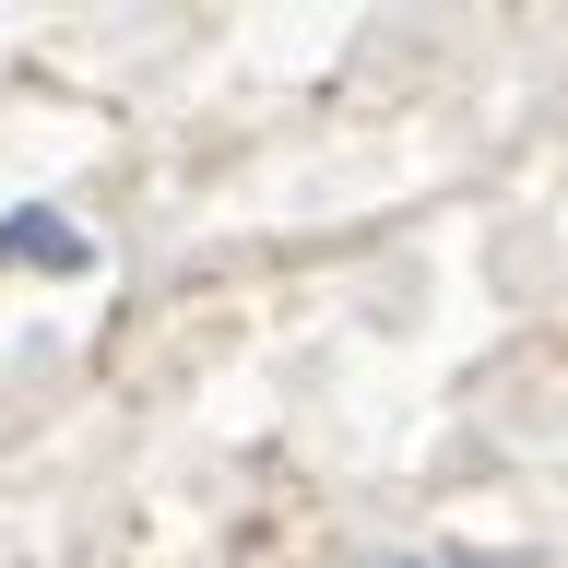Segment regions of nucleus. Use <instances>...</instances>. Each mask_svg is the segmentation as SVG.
<instances>
[{"label": "nucleus", "mask_w": 568, "mask_h": 568, "mask_svg": "<svg viewBox=\"0 0 568 568\" xmlns=\"http://www.w3.org/2000/svg\"><path fill=\"white\" fill-rule=\"evenodd\" d=\"M0 261H12V273H95V237H83V225H71V213H48V202H12L0 213Z\"/></svg>", "instance_id": "nucleus-1"}, {"label": "nucleus", "mask_w": 568, "mask_h": 568, "mask_svg": "<svg viewBox=\"0 0 568 568\" xmlns=\"http://www.w3.org/2000/svg\"><path fill=\"white\" fill-rule=\"evenodd\" d=\"M403 568H521V557H403Z\"/></svg>", "instance_id": "nucleus-2"}]
</instances>
